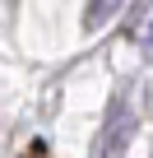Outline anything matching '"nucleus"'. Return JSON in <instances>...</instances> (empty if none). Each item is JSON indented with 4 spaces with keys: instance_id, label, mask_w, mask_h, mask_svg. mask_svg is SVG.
Masks as SVG:
<instances>
[{
    "instance_id": "obj_4",
    "label": "nucleus",
    "mask_w": 153,
    "mask_h": 158,
    "mask_svg": "<svg viewBox=\"0 0 153 158\" xmlns=\"http://www.w3.org/2000/svg\"><path fill=\"white\" fill-rule=\"evenodd\" d=\"M23 158H46V149H42V144H33V149H28Z\"/></svg>"
},
{
    "instance_id": "obj_1",
    "label": "nucleus",
    "mask_w": 153,
    "mask_h": 158,
    "mask_svg": "<svg viewBox=\"0 0 153 158\" xmlns=\"http://www.w3.org/2000/svg\"><path fill=\"white\" fill-rule=\"evenodd\" d=\"M130 135H135V112L116 102V107H111V116H107V126H102L98 158H125V149H130Z\"/></svg>"
},
{
    "instance_id": "obj_3",
    "label": "nucleus",
    "mask_w": 153,
    "mask_h": 158,
    "mask_svg": "<svg viewBox=\"0 0 153 158\" xmlns=\"http://www.w3.org/2000/svg\"><path fill=\"white\" fill-rule=\"evenodd\" d=\"M125 33L135 42H153V0H139V5H135V19H130Z\"/></svg>"
},
{
    "instance_id": "obj_2",
    "label": "nucleus",
    "mask_w": 153,
    "mask_h": 158,
    "mask_svg": "<svg viewBox=\"0 0 153 158\" xmlns=\"http://www.w3.org/2000/svg\"><path fill=\"white\" fill-rule=\"evenodd\" d=\"M121 5H125V0H88V10H84V28L93 33V28L111 23V19L121 14Z\"/></svg>"
}]
</instances>
